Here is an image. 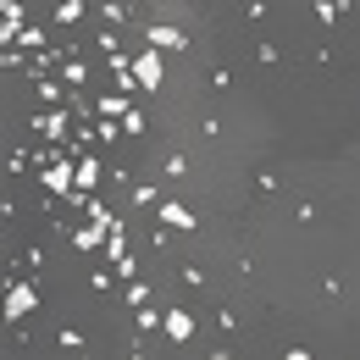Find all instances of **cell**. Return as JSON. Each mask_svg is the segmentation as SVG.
Listing matches in <instances>:
<instances>
[{
  "label": "cell",
  "instance_id": "cell-6",
  "mask_svg": "<svg viewBox=\"0 0 360 360\" xmlns=\"http://www.w3.org/2000/svg\"><path fill=\"white\" fill-rule=\"evenodd\" d=\"M56 78H61L72 94H89L94 89V61H89V56H67V61L56 67Z\"/></svg>",
  "mask_w": 360,
  "mask_h": 360
},
{
  "label": "cell",
  "instance_id": "cell-9",
  "mask_svg": "<svg viewBox=\"0 0 360 360\" xmlns=\"http://www.w3.org/2000/svg\"><path fill=\"white\" fill-rule=\"evenodd\" d=\"M50 344H61V349H94V338L84 327H72V321H56L50 327Z\"/></svg>",
  "mask_w": 360,
  "mask_h": 360
},
{
  "label": "cell",
  "instance_id": "cell-8",
  "mask_svg": "<svg viewBox=\"0 0 360 360\" xmlns=\"http://www.w3.org/2000/svg\"><path fill=\"white\" fill-rule=\"evenodd\" d=\"M161 311H167L161 300H150V305H134V311H128V327H134V333H144V338H161Z\"/></svg>",
  "mask_w": 360,
  "mask_h": 360
},
{
  "label": "cell",
  "instance_id": "cell-10",
  "mask_svg": "<svg viewBox=\"0 0 360 360\" xmlns=\"http://www.w3.org/2000/svg\"><path fill=\"white\" fill-rule=\"evenodd\" d=\"M250 56H255L261 67H277V61H283V45H277V39H255V45H250Z\"/></svg>",
  "mask_w": 360,
  "mask_h": 360
},
{
  "label": "cell",
  "instance_id": "cell-13",
  "mask_svg": "<svg viewBox=\"0 0 360 360\" xmlns=\"http://www.w3.org/2000/svg\"><path fill=\"white\" fill-rule=\"evenodd\" d=\"M266 11H271L266 0H244V22H266Z\"/></svg>",
  "mask_w": 360,
  "mask_h": 360
},
{
  "label": "cell",
  "instance_id": "cell-3",
  "mask_svg": "<svg viewBox=\"0 0 360 360\" xmlns=\"http://www.w3.org/2000/svg\"><path fill=\"white\" fill-rule=\"evenodd\" d=\"M250 200L255 205H266V200H277L283 188H288V167H277V161H261V167H250Z\"/></svg>",
  "mask_w": 360,
  "mask_h": 360
},
{
  "label": "cell",
  "instance_id": "cell-7",
  "mask_svg": "<svg viewBox=\"0 0 360 360\" xmlns=\"http://www.w3.org/2000/svg\"><path fill=\"white\" fill-rule=\"evenodd\" d=\"M105 233H111V227L78 217V222H72V238H67V250H72V255H94V250H105Z\"/></svg>",
  "mask_w": 360,
  "mask_h": 360
},
{
  "label": "cell",
  "instance_id": "cell-11",
  "mask_svg": "<svg viewBox=\"0 0 360 360\" xmlns=\"http://www.w3.org/2000/svg\"><path fill=\"white\" fill-rule=\"evenodd\" d=\"M344 6H349V0H316V22H321V28H333Z\"/></svg>",
  "mask_w": 360,
  "mask_h": 360
},
{
  "label": "cell",
  "instance_id": "cell-4",
  "mask_svg": "<svg viewBox=\"0 0 360 360\" xmlns=\"http://www.w3.org/2000/svg\"><path fill=\"white\" fill-rule=\"evenodd\" d=\"M89 22H94L89 0H56V6H50V28H56V34H84Z\"/></svg>",
  "mask_w": 360,
  "mask_h": 360
},
{
  "label": "cell",
  "instance_id": "cell-2",
  "mask_svg": "<svg viewBox=\"0 0 360 360\" xmlns=\"http://www.w3.org/2000/svg\"><path fill=\"white\" fill-rule=\"evenodd\" d=\"M39 311V271H6V327Z\"/></svg>",
  "mask_w": 360,
  "mask_h": 360
},
{
  "label": "cell",
  "instance_id": "cell-5",
  "mask_svg": "<svg viewBox=\"0 0 360 360\" xmlns=\"http://www.w3.org/2000/svg\"><path fill=\"white\" fill-rule=\"evenodd\" d=\"M72 188H78V194H105V150H89V155L78 161Z\"/></svg>",
  "mask_w": 360,
  "mask_h": 360
},
{
  "label": "cell",
  "instance_id": "cell-15",
  "mask_svg": "<svg viewBox=\"0 0 360 360\" xmlns=\"http://www.w3.org/2000/svg\"><path fill=\"white\" fill-rule=\"evenodd\" d=\"M0 217H6V222H17V217H22V200H17V194H6V200H0Z\"/></svg>",
  "mask_w": 360,
  "mask_h": 360
},
{
  "label": "cell",
  "instance_id": "cell-14",
  "mask_svg": "<svg viewBox=\"0 0 360 360\" xmlns=\"http://www.w3.org/2000/svg\"><path fill=\"white\" fill-rule=\"evenodd\" d=\"M294 217H300V222H316V217H321V200H300Z\"/></svg>",
  "mask_w": 360,
  "mask_h": 360
},
{
  "label": "cell",
  "instance_id": "cell-12",
  "mask_svg": "<svg viewBox=\"0 0 360 360\" xmlns=\"http://www.w3.org/2000/svg\"><path fill=\"white\" fill-rule=\"evenodd\" d=\"M89 288L94 294H111V288H122V283H117V271L105 266V271H89Z\"/></svg>",
  "mask_w": 360,
  "mask_h": 360
},
{
  "label": "cell",
  "instance_id": "cell-1",
  "mask_svg": "<svg viewBox=\"0 0 360 360\" xmlns=\"http://www.w3.org/2000/svg\"><path fill=\"white\" fill-rule=\"evenodd\" d=\"M167 311H161V338L172 344V349H194L200 344V316L205 311H194V305H183V300H161Z\"/></svg>",
  "mask_w": 360,
  "mask_h": 360
}]
</instances>
